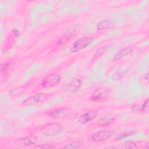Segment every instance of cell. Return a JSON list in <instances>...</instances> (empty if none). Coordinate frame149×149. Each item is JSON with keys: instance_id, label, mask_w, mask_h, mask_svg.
Returning a JSON list of instances; mask_svg holds the SVG:
<instances>
[{"instance_id": "1", "label": "cell", "mask_w": 149, "mask_h": 149, "mask_svg": "<svg viewBox=\"0 0 149 149\" xmlns=\"http://www.w3.org/2000/svg\"><path fill=\"white\" fill-rule=\"evenodd\" d=\"M93 41V38L89 36H85L78 38L72 45L70 51L72 52H76L87 47Z\"/></svg>"}, {"instance_id": "2", "label": "cell", "mask_w": 149, "mask_h": 149, "mask_svg": "<svg viewBox=\"0 0 149 149\" xmlns=\"http://www.w3.org/2000/svg\"><path fill=\"white\" fill-rule=\"evenodd\" d=\"M40 130L45 136H54L62 130V126L58 123H51L42 126Z\"/></svg>"}, {"instance_id": "3", "label": "cell", "mask_w": 149, "mask_h": 149, "mask_svg": "<svg viewBox=\"0 0 149 149\" xmlns=\"http://www.w3.org/2000/svg\"><path fill=\"white\" fill-rule=\"evenodd\" d=\"M48 97V94L44 93H40L38 94L31 95L25 99L22 102V105L25 107L34 105L44 102L45 100L47 99Z\"/></svg>"}, {"instance_id": "4", "label": "cell", "mask_w": 149, "mask_h": 149, "mask_svg": "<svg viewBox=\"0 0 149 149\" xmlns=\"http://www.w3.org/2000/svg\"><path fill=\"white\" fill-rule=\"evenodd\" d=\"M61 76L56 73H52L47 76L42 81L41 86L43 88H50L58 84L61 81Z\"/></svg>"}, {"instance_id": "5", "label": "cell", "mask_w": 149, "mask_h": 149, "mask_svg": "<svg viewBox=\"0 0 149 149\" xmlns=\"http://www.w3.org/2000/svg\"><path fill=\"white\" fill-rule=\"evenodd\" d=\"M115 133L113 130H101L100 131L94 133L91 136V139L94 141H104L110 138Z\"/></svg>"}, {"instance_id": "6", "label": "cell", "mask_w": 149, "mask_h": 149, "mask_svg": "<svg viewBox=\"0 0 149 149\" xmlns=\"http://www.w3.org/2000/svg\"><path fill=\"white\" fill-rule=\"evenodd\" d=\"M81 85V81L78 79H73L69 82L64 84L62 87V90L66 93H74L77 91Z\"/></svg>"}, {"instance_id": "7", "label": "cell", "mask_w": 149, "mask_h": 149, "mask_svg": "<svg viewBox=\"0 0 149 149\" xmlns=\"http://www.w3.org/2000/svg\"><path fill=\"white\" fill-rule=\"evenodd\" d=\"M38 138L34 136H29L19 138L15 141V144L19 146H27L36 143Z\"/></svg>"}, {"instance_id": "8", "label": "cell", "mask_w": 149, "mask_h": 149, "mask_svg": "<svg viewBox=\"0 0 149 149\" xmlns=\"http://www.w3.org/2000/svg\"><path fill=\"white\" fill-rule=\"evenodd\" d=\"M70 110L67 108H59L54 109L47 113V115L52 118H58L68 115Z\"/></svg>"}, {"instance_id": "9", "label": "cell", "mask_w": 149, "mask_h": 149, "mask_svg": "<svg viewBox=\"0 0 149 149\" xmlns=\"http://www.w3.org/2000/svg\"><path fill=\"white\" fill-rule=\"evenodd\" d=\"M115 119V116L113 113H107L99 119L97 122V125L101 127L108 126L114 122Z\"/></svg>"}, {"instance_id": "10", "label": "cell", "mask_w": 149, "mask_h": 149, "mask_svg": "<svg viewBox=\"0 0 149 149\" xmlns=\"http://www.w3.org/2000/svg\"><path fill=\"white\" fill-rule=\"evenodd\" d=\"M107 97V93L102 88H98L94 90L91 95V100L93 101H99Z\"/></svg>"}, {"instance_id": "11", "label": "cell", "mask_w": 149, "mask_h": 149, "mask_svg": "<svg viewBox=\"0 0 149 149\" xmlns=\"http://www.w3.org/2000/svg\"><path fill=\"white\" fill-rule=\"evenodd\" d=\"M97 116V113L94 112H88L80 115L78 119L79 122L81 125H85L92 120Z\"/></svg>"}, {"instance_id": "12", "label": "cell", "mask_w": 149, "mask_h": 149, "mask_svg": "<svg viewBox=\"0 0 149 149\" xmlns=\"http://www.w3.org/2000/svg\"><path fill=\"white\" fill-rule=\"evenodd\" d=\"M133 49L132 47H129L125 48L120 50L113 57V61H118L119 59H120L121 58L127 56V55H129L133 51Z\"/></svg>"}, {"instance_id": "13", "label": "cell", "mask_w": 149, "mask_h": 149, "mask_svg": "<svg viewBox=\"0 0 149 149\" xmlns=\"http://www.w3.org/2000/svg\"><path fill=\"white\" fill-rule=\"evenodd\" d=\"M111 26V22L109 20H104L98 23V24H97V29L98 30H103L109 28Z\"/></svg>"}, {"instance_id": "14", "label": "cell", "mask_w": 149, "mask_h": 149, "mask_svg": "<svg viewBox=\"0 0 149 149\" xmlns=\"http://www.w3.org/2000/svg\"><path fill=\"white\" fill-rule=\"evenodd\" d=\"M80 146H81V143L80 141H74L64 145L63 146L61 147V148H68V149H75V148H79Z\"/></svg>"}, {"instance_id": "15", "label": "cell", "mask_w": 149, "mask_h": 149, "mask_svg": "<svg viewBox=\"0 0 149 149\" xmlns=\"http://www.w3.org/2000/svg\"><path fill=\"white\" fill-rule=\"evenodd\" d=\"M71 37H72V34L68 33L64 34L63 36H62L59 39L57 44L58 45H63L65 43H66L70 39Z\"/></svg>"}, {"instance_id": "16", "label": "cell", "mask_w": 149, "mask_h": 149, "mask_svg": "<svg viewBox=\"0 0 149 149\" xmlns=\"http://www.w3.org/2000/svg\"><path fill=\"white\" fill-rule=\"evenodd\" d=\"M135 133V132L134 131H133V130H131V131H127V132H122L120 134H118L114 139V140H120V139H124L127 136H131V135H133V134Z\"/></svg>"}, {"instance_id": "17", "label": "cell", "mask_w": 149, "mask_h": 149, "mask_svg": "<svg viewBox=\"0 0 149 149\" xmlns=\"http://www.w3.org/2000/svg\"><path fill=\"white\" fill-rule=\"evenodd\" d=\"M25 90H26V88L24 87H23V86L19 87L18 88H14V89L12 90L9 93L10 95L16 96V95H18L20 94L23 93L24 91Z\"/></svg>"}, {"instance_id": "18", "label": "cell", "mask_w": 149, "mask_h": 149, "mask_svg": "<svg viewBox=\"0 0 149 149\" xmlns=\"http://www.w3.org/2000/svg\"><path fill=\"white\" fill-rule=\"evenodd\" d=\"M141 112H147L148 111V99L147 98L144 102L143 105L141 106Z\"/></svg>"}, {"instance_id": "19", "label": "cell", "mask_w": 149, "mask_h": 149, "mask_svg": "<svg viewBox=\"0 0 149 149\" xmlns=\"http://www.w3.org/2000/svg\"><path fill=\"white\" fill-rule=\"evenodd\" d=\"M125 147L126 148H137V147L135 144V143L132 141H126L125 143Z\"/></svg>"}, {"instance_id": "20", "label": "cell", "mask_w": 149, "mask_h": 149, "mask_svg": "<svg viewBox=\"0 0 149 149\" xmlns=\"http://www.w3.org/2000/svg\"><path fill=\"white\" fill-rule=\"evenodd\" d=\"M9 65H10V64L8 62H5V63L2 64L1 66V71L2 72L6 73L9 69Z\"/></svg>"}, {"instance_id": "21", "label": "cell", "mask_w": 149, "mask_h": 149, "mask_svg": "<svg viewBox=\"0 0 149 149\" xmlns=\"http://www.w3.org/2000/svg\"><path fill=\"white\" fill-rule=\"evenodd\" d=\"M35 148H54V147L52 145L48 144H40L35 146Z\"/></svg>"}, {"instance_id": "22", "label": "cell", "mask_w": 149, "mask_h": 149, "mask_svg": "<svg viewBox=\"0 0 149 149\" xmlns=\"http://www.w3.org/2000/svg\"><path fill=\"white\" fill-rule=\"evenodd\" d=\"M13 34L15 35V36L18 37V36H20V33H19V31L17 29H15V30L13 31Z\"/></svg>"}]
</instances>
